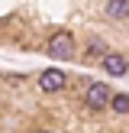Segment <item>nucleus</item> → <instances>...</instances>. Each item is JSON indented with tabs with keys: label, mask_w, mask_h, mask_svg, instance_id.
I'll list each match as a JSON object with an SVG mask.
<instances>
[{
	"label": "nucleus",
	"mask_w": 129,
	"mask_h": 133,
	"mask_svg": "<svg viewBox=\"0 0 129 133\" xmlns=\"http://www.w3.org/2000/svg\"><path fill=\"white\" fill-rule=\"evenodd\" d=\"M45 52H49L52 58H71L74 55V39H71V32H55V36L49 39V45H45Z\"/></svg>",
	"instance_id": "nucleus-1"
},
{
	"label": "nucleus",
	"mask_w": 129,
	"mask_h": 133,
	"mask_svg": "<svg viewBox=\"0 0 129 133\" xmlns=\"http://www.w3.org/2000/svg\"><path fill=\"white\" fill-rule=\"evenodd\" d=\"M64 84H68V75H64L61 68H45L42 75H39V91H45V94H55Z\"/></svg>",
	"instance_id": "nucleus-2"
},
{
	"label": "nucleus",
	"mask_w": 129,
	"mask_h": 133,
	"mask_svg": "<svg viewBox=\"0 0 129 133\" xmlns=\"http://www.w3.org/2000/svg\"><path fill=\"white\" fill-rule=\"evenodd\" d=\"M110 101H113V91H110V84L94 81V84L87 88V107L100 110V107H110Z\"/></svg>",
	"instance_id": "nucleus-3"
},
{
	"label": "nucleus",
	"mask_w": 129,
	"mask_h": 133,
	"mask_svg": "<svg viewBox=\"0 0 129 133\" xmlns=\"http://www.w3.org/2000/svg\"><path fill=\"white\" fill-rule=\"evenodd\" d=\"M100 65H103V71H107V75H116V78L129 71V62H126L123 55H116V52H107V55L100 58Z\"/></svg>",
	"instance_id": "nucleus-4"
},
{
	"label": "nucleus",
	"mask_w": 129,
	"mask_h": 133,
	"mask_svg": "<svg viewBox=\"0 0 129 133\" xmlns=\"http://www.w3.org/2000/svg\"><path fill=\"white\" fill-rule=\"evenodd\" d=\"M103 10L110 19H129V0H107Z\"/></svg>",
	"instance_id": "nucleus-5"
},
{
	"label": "nucleus",
	"mask_w": 129,
	"mask_h": 133,
	"mask_svg": "<svg viewBox=\"0 0 129 133\" xmlns=\"http://www.w3.org/2000/svg\"><path fill=\"white\" fill-rule=\"evenodd\" d=\"M107 55V42L103 39H90L87 42V58H103Z\"/></svg>",
	"instance_id": "nucleus-6"
},
{
	"label": "nucleus",
	"mask_w": 129,
	"mask_h": 133,
	"mask_svg": "<svg viewBox=\"0 0 129 133\" xmlns=\"http://www.w3.org/2000/svg\"><path fill=\"white\" fill-rule=\"evenodd\" d=\"M110 107H113V114H129V94H113Z\"/></svg>",
	"instance_id": "nucleus-7"
},
{
	"label": "nucleus",
	"mask_w": 129,
	"mask_h": 133,
	"mask_svg": "<svg viewBox=\"0 0 129 133\" xmlns=\"http://www.w3.org/2000/svg\"><path fill=\"white\" fill-rule=\"evenodd\" d=\"M36 133H49V130H36Z\"/></svg>",
	"instance_id": "nucleus-8"
}]
</instances>
